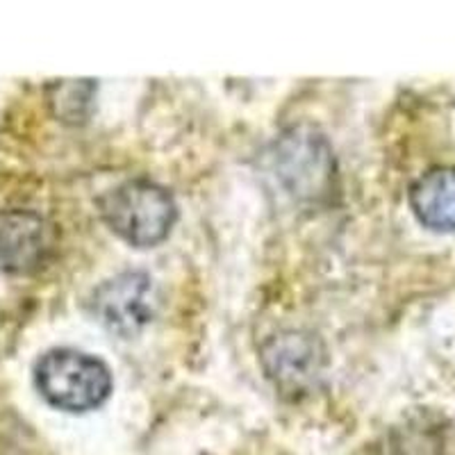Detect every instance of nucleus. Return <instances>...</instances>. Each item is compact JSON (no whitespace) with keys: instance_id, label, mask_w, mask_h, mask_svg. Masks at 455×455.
Segmentation results:
<instances>
[{"instance_id":"nucleus-1","label":"nucleus","mask_w":455,"mask_h":455,"mask_svg":"<svg viewBox=\"0 0 455 455\" xmlns=\"http://www.w3.org/2000/svg\"><path fill=\"white\" fill-rule=\"evenodd\" d=\"M100 214L121 239L148 249L169 237L178 207L164 187L150 180H128L100 198Z\"/></svg>"},{"instance_id":"nucleus-7","label":"nucleus","mask_w":455,"mask_h":455,"mask_svg":"<svg viewBox=\"0 0 455 455\" xmlns=\"http://www.w3.org/2000/svg\"><path fill=\"white\" fill-rule=\"evenodd\" d=\"M410 205L430 230H455V166H440L424 173L410 189Z\"/></svg>"},{"instance_id":"nucleus-3","label":"nucleus","mask_w":455,"mask_h":455,"mask_svg":"<svg viewBox=\"0 0 455 455\" xmlns=\"http://www.w3.org/2000/svg\"><path fill=\"white\" fill-rule=\"evenodd\" d=\"M271 160L278 182L294 198L316 201L331 189L335 160L328 141L315 130L296 128L280 137Z\"/></svg>"},{"instance_id":"nucleus-4","label":"nucleus","mask_w":455,"mask_h":455,"mask_svg":"<svg viewBox=\"0 0 455 455\" xmlns=\"http://www.w3.org/2000/svg\"><path fill=\"white\" fill-rule=\"evenodd\" d=\"M92 307L108 331L121 337L137 335L156 312L153 283L140 271L116 275L93 291Z\"/></svg>"},{"instance_id":"nucleus-2","label":"nucleus","mask_w":455,"mask_h":455,"mask_svg":"<svg viewBox=\"0 0 455 455\" xmlns=\"http://www.w3.org/2000/svg\"><path fill=\"white\" fill-rule=\"evenodd\" d=\"M35 385L52 408L87 412L108 401L112 376L99 357L76 348H52L36 363Z\"/></svg>"},{"instance_id":"nucleus-6","label":"nucleus","mask_w":455,"mask_h":455,"mask_svg":"<svg viewBox=\"0 0 455 455\" xmlns=\"http://www.w3.org/2000/svg\"><path fill=\"white\" fill-rule=\"evenodd\" d=\"M264 367L284 392H303L321 376L323 348L306 332H283L264 347Z\"/></svg>"},{"instance_id":"nucleus-5","label":"nucleus","mask_w":455,"mask_h":455,"mask_svg":"<svg viewBox=\"0 0 455 455\" xmlns=\"http://www.w3.org/2000/svg\"><path fill=\"white\" fill-rule=\"evenodd\" d=\"M52 249V226L32 210L0 212V267L10 274H30Z\"/></svg>"}]
</instances>
